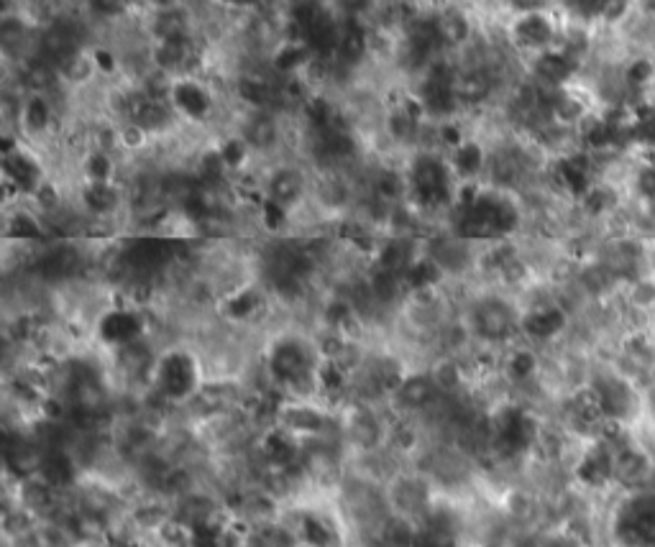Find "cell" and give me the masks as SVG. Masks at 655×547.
Wrapping results in <instances>:
<instances>
[{"label": "cell", "instance_id": "ffe728a7", "mask_svg": "<svg viewBox=\"0 0 655 547\" xmlns=\"http://www.w3.org/2000/svg\"><path fill=\"white\" fill-rule=\"evenodd\" d=\"M487 164V156H484V149L479 144H458L453 149V169H456L461 177H474L479 174Z\"/></svg>", "mask_w": 655, "mask_h": 547}, {"label": "cell", "instance_id": "d4e9b609", "mask_svg": "<svg viewBox=\"0 0 655 547\" xmlns=\"http://www.w3.org/2000/svg\"><path fill=\"white\" fill-rule=\"evenodd\" d=\"M535 371H538V358L530 348H517L507 358V374H510L512 381L533 379Z\"/></svg>", "mask_w": 655, "mask_h": 547}, {"label": "cell", "instance_id": "74e56055", "mask_svg": "<svg viewBox=\"0 0 655 547\" xmlns=\"http://www.w3.org/2000/svg\"><path fill=\"white\" fill-rule=\"evenodd\" d=\"M95 62H98V67H105V72L113 70V57L108 52H98L95 54Z\"/></svg>", "mask_w": 655, "mask_h": 547}, {"label": "cell", "instance_id": "f546056e", "mask_svg": "<svg viewBox=\"0 0 655 547\" xmlns=\"http://www.w3.org/2000/svg\"><path fill=\"white\" fill-rule=\"evenodd\" d=\"M85 169L93 182H108V177H111V172H113L111 156L105 154V151H95V154L87 156Z\"/></svg>", "mask_w": 655, "mask_h": 547}, {"label": "cell", "instance_id": "7402d4cb", "mask_svg": "<svg viewBox=\"0 0 655 547\" xmlns=\"http://www.w3.org/2000/svg\"><path fill=\"white\" fill-rule=\"evenodd\" d=\"M492 90L489 85V77L484 72H466V75H458L456 82V93L458 100H466V103H479L484 100Z\"/></svg>", "mask_w": 655, "mask_h": 547}, {"label": "cell", "instance_id": "30bf717a", "mask_svg": "<svg viewBox=\"0 0 655 547\" xmlns=\"http://www.w3.org/2000/svg\"><path fill=\"white\" fill-rule=\"evenodd\" d=\"M169 98H172L174 108L180 110L182 116L192 118V121L205 118L210 113V108H213V98H210V93L195 80L174 82L172 90H169Z\"/></svg>", "mask_w": 655, "mask_h": 547}, {"label": "cell", "instance_id": "4316f807", "mask_svg": "<svg viewBox=\"0 0 655 547\" xmlns=\"http://www.w3.org/2000/svg\"><path fill=\"white\" fill-rule=\"evenodd\" d=\"M256 310H259V294H256L254 289H244V292L233 294L226 302V312L233 320H246V317L254 315Z\"/></svg>", "mask_w": 655, "mask_h": 547}, {"label": "cell", "instance_id": "7c38bea8", "mask_svg": "<svg viewBox=\"0 0 655 547\" xmlns=\"http://www.w3.org/2000/svg\"><path fill=\"white\" fill-rule=\"evenodd\" d=\"M369 52V31L356 21V16H348L341 26V41H338L336 57L343 64H359Z\"/></svg>", "mask_w": 655, "mask_h": 547}, {"label": "cell", "instance_id": "9c48e42d", "mask_svg": "<svg viewBox=\"0 0 655 547\" xmlns=\"http://www.w3.org/2000/svg\"><path fill=\"white\" fill-rule=\"evenodd\" d=\"M98 335L108 346L126 348L141 340V335H144V320L131 310H111L100 317Z\"/></svg>", "mask_w": 655, "mask_h": 547}, {"label": "cell", "instance_id": "6da1fadb", "mask_svg": "<svg viewBox=\"0 0 655 547\" xmlns=\"http://www.w3.org/2000/svg\"><path fill=\"white\" fill-rule=\"evenodd\" d=\"M517 225H520V210L510 197L499 192H476L474 200L461 205L456 218V231L471 238L507 236Z\"/></svg>", "mask_w": 655, "mask_h": 547}, {"label": "cell", "instance_id": "836d02e7", "mask_svg": "<svg viewBox=\"0 0 655 547\" xmlns=\"http://www.w3.org/2000/svg\"><path fill=\"white\" fill-rule=\"evenodd\" d=\"M11 233H16V236H21V238H36L41 231H39V225H36L34 218H29V215L21 213L13 218Z\"/></svg>", "mask_w": 655, "mask_h": 547}, {"label": "cell", "instance_id": "e575fe53", "mask_svg": "<svg viewBox=\"0 0 655 547\" xmlns=\"http://www.w3.org/2000/svg\"><path fill=\"white\" fill-rule=\"evenodd\" d=\"M510 11H515L517 16L522 13H535V11H545L551 0H502Z\"/></svg>", "mask_w": 655, "mask_h": 547}, {"label": "cell", "instance_id": "83f0119b", "mask_svg": "<svg viewBox=\"0 0 655 547\" xmlns=\"http://www.w3.org/2000/svg\"><path fill=\"white\" fill-rule=\"evenodd\" d=\"M272 93V87L264 80H256V77H246V80L241 82V98L249 105H254V108H267L269 100H272Z\"/></svg>", "mask_w": 655, "mask_h": 547}, {"label": "cell", "instance_id": "d6986e66", "mask_svg": "<svg viewBox=\"0 0 655 547\" xmlns=\"http://www.w3.org/2000/svg\"><path fill=\"white\" fill-rule=\"evenodd\" d=\"M310 57H313V54H310V49L305 47L302 41H287L285 47L277 49L272 64H274V70L287 72V75H290V72L302 70V67L310 62Z\"/></svg>", "mask_w": 655, "mask_h": 547}, {"label": "cell", "instance_id": "8992f818", "mask_svg": "<svg viewBox=\"0 0 655 547\" xmlns=\"http://www.w3.org/2000/svg\"><path fill=\"white\" fill-rule=\"evenodd\" d=\"M471 328L482 340L502 343V340L512 338V333L520 328V320L507 302L484 300L471 312Z\"/></svg>", "mask_w": 655, "mask_h": 547}, {"label": "cell", "instance_id": "d6a6232c", "mask_svg": "<svg viewBox=\"0 0 655 547\" xmlns=\"http://www.w3.org/2000/svg\"><path fill=\"white\" fill-rule=\"evenodd\" d=\"M90 8H93L98 16L113 18V16H121V13L126 11L128 0H90Z\"/></svg>", "mask_w": 655, "mask_h": 547}, {"label": "cell", "instance_id": "9a60e30c", "mask_svg": "<svg viewBox=\"0 0 655 547\" xmlns=\"http://www.w3.org/2000/svg\"><path fill=\"white\" fill-rule=\"evenodd\" d=\"M435 389H438V384H435V379H430V376H410V379L400 381V386H397V397H400V402L405 404V407H425V404L433 399Z\"/></svg>", "mask_w": 655, "mask_h": 547}, {"label": "cell", "instance_id": "52a82bcc", "mask_svg": "<svg viewBox=\"0 0 655 547\" xmlns=\"http://www.w3.org/2000/svg\"><path fill=\"white\" fill-rule=\"evenodd\" d=\"M512 41L525 52H548V49L558 47V26L545 11L522 13L512 21Z\"/></svg>", "mask_w": 655, "mask_h": 547}, {"label": "cell", "instance_id": "e0dca14e", "mask_svg": "<svg viewBox=\"0 0 655 547\" xmlns=\"http://www.w3.org/2000/svg\"><path fill=\"white\" fill-rule=\"evenodd\" d=\"M412 248L410 243L402 241V238H392L389 243H384L382 254H379V269L392 271L397 277H405V271L412 266Z\"/></svg>", "mask_w": 655, "mask_h": 547}, {"label": "cell", "instance_id": "8d00e7d4", "mask_svg": "<svg viewBox=\"0 0 655 547\" xmlns=\"http://www.w3.org/2000/svg\"><path fill=\"white\" fill-rule=\"evenodd\" d=\"M333 3H336L346 16H356V13H361L366 6H369L371 0H333Z\"/></svg>", "mask_w": 655, "mask_h": 547}, {"label": "cell", "instance_id": "7a4b0ae2", "mask_svg": "<svg viewBox=\"0 0 655 547\" xmlns=\"http://www.w3.org/2000/svg\"><path fill=\"white\" fill-rule=\"evenodd\" d=\"M269 376L277 384L287 386L292 392H305L318 381V366H315V356L308 348V343H302L297 338H282L274 343L267 358Z\"/></svg>", "mask_w": 655, "mask_h": 547}, {"label": "cell", "instance_id": "cb8c5ba5", "mask_svg": "<svg viewBox=\"0 0 655 547\" xmlns=\"http://www.w3.org/2000/svg\"><path fill=\"white\" fill-rule=\"evenodd\" d=\"M441 277V266L435 264L433 259H415L410 269L405 271V284L412 289H425Z\"/></svg>", "mask_w": 655, "mask_h": 547}, {"label": "cell", "instance_id": "5b68a950", "mask_svg": "<svg viewBox=\"0 0 655 547\" xmlns=\"http://www.w3.org/2000/svg\"><path fill=\"white\" fill-rule=\"evenodd\" d=\"M458 75L453 72L451 64L433 62L425 75L423 90H420V103L433 116H446L456 108L458 93H456Z\"/></svg>", "mask_w": 655, "mask_h": 547}, {"label": "cell", "instance_id": "277c9868", "mask_svg": "<svg viewBox=\"0 0 655 547\" xmlns=\"http://www.w3.org/2000/svg\"><path fill=\"white\" fill-rule=\"evenodd\" d=\"M154 384H157V392L172 402L192 397L200 384L198 363L185 351L164 353L154 366Z\"/></svg>", "mask_w": 655, "mask_h": 547}, {"label": "cell", "instance_id": "2e32d148", "mask_svg": "<svg viewBox=\"0 0 655 547\" xmlns=\"http://www.w3.org/2000/svg\"><path fill=\"white\" fill-rule=\"evenodd\" d=\"M302 192V177L295 169H279L269 179V200L279 202V205H290L300 197Z\"/></svg>", "mask_w": 655, "mask_h": 547}, {"label": "cell", "instance_id": "44dd1931", "mask_svg": "<svg viewBox=\"0 0 655 547\" xmlns=\"http://www.w3.org/2000/svg\"><path fill=\"white\" fill-rule=\"evenodd\" d=\"M82 202H85V208L90 210V213H111L118 205V192L113 190L108 182H93V185H87L85 192H82Z\"/></svg>", "mask_w": 655, "mask_h": 547}, {"label": "cell", "instance_id": "ba28073f", "mask_svg": "<svg viewBox=\"0 0 655 547\" xmlns=\"http://www.w3.org/2000/svg\"><path fill=\"white\" fill-rule=\"evenodd\" d=\"M566 328H569V312L563 310L558 302H540V305L530 307L520 317L522 333L528 335L530 340H538V343H548V340L558 338Z\"/></svg>", "mask_w": 655, "mask_h": 547}, {"label": "cell", "instance_id": "d590c367", "mask_svg": "<svg viewBox=\"0 0 655 547\" xmlns=\"http://www.w3.org/2000/svg\"><path fill=\"white\" fill-rule=\"evenodd\" d=\"M285 210H287L285 205H279V202H274V200H267L264 202V223H267L269 228H279V225L287 220Z\"/></svg>", "mask_w": 655, "mask_h": 547}, {"label": "cell", "instance_id": "603a6c76", "mask_svg": "<svg viewBox=\"0 0 655 547\" xmlns=\"http://www.w3.org/2000/svg\"><path fill=\"white\" fill-rule=\"evenodd\" d=\"M274 139H277V126H274V121L269 116H254L249 123H246V131H244V141L249 146H256V149H267V146L274 144Z\"/></svg>", "mask_w": 655, "mask_h": 547}, {"label": "cell", "instance_id": "484cf974", "mask_svg": "<svg viewBox=\"0 0 655 547\" xmlns=\"http://www.w3.org/2000/svg\"><path fill=\"white\" fill-rule=\"evenodd\" d=\"M49 118H52V110H49V103L41 95L31 98L24 108V126L29 128L31 133H39L49 126Z\"/></svg>", "mask_w": 655, "mask_h": 547}, {"label": "cell", "instance_id": "ac0fdd59", "mask_svg": "<svg viewBox=\"0 0 655 547\" xmlns=\"http://www.w3.org/2000/svg\"><path fill=\"white\" fill-rule=\"evenodd\" d=\"M438 26H441V36L443 41H446V47L448 44H451V47H458V44L469 41L471 36L469 18H466L461 11H456V8L443 11L441 16H438Z\"/></svg>", "mask_w": 655, "mask_h": 547}, {"label": "cell", "instance_id": "f1b7e54d", "mask_svg": "<svg viewBox=\"0 0 655 547\" xmlns=\"http://www.w3.org/2000/svg\"><path fill=\"white\" fill-rule=\"evenodd\" d=\"M226 162H223L221 151H208V154L200 159V177L208 182V185H218L226 174Z\"/></svg>", "mask_w": 655, "mask_h": 547}, {"label": "cell", "instance_id": "f35d334b", "mask_svg": "<svg viewBox=\"0 0 655 547\" xmlns=\"http://www.w3.org/2000/svg\"><path fill=\"white\" fill-rule=\"evenodd\" d=\"M226 6H233V8H251L256 6V3H261V0H223Z\"/></svg>", "mask_w": 655, "mask_h": 547}, {"label": "cell", "instance_id": "5bb4252c", "mask_svg": "<svg viewBox=\"0 0 655 547\" xmlns=\"http://www.w3.org/2000/svg\"><path fill=\"white\" fill-rule=\"evenodd\" d=\"M192 59L190 39L185 41H159L154 49V64L162 72H180L185 70Z\"/></svg>", "mask_w": 655, "mask_h": 547}, {"label": "cell", "instance_id": "ab89813d", "mask_svg": "<svg viewBox=\"0 0 655 547\" xmlns=\"http://www.w3.org/2000/svg\"><path fill=\"white\" fill-rule=\"evenodd\" d=\"M151 3H154L159 11H164V8H174V3H177V0H151Z\"/></svg>", "mask_w": 655, "mask_h": 547}, {"label": "cell", "instance_id": "4dcf8cb0", "mask_svg": "<svg viewBox=\"0 0 655 547\" xmlns=\"http://www.w3.org/2000/svg\"><path fill=\"white\" fill-rule=\"evenodd\" d=\"M246 146L249 144H246L244 139H228L226 144L221 146V156H223V162H226L228 169H236L244 164Z\"/></svg>", "mask_w": 655, "mask_h": 547}, {"label": "cell", "instance_id": "1f68e13d", "mask_svg": "<svg viewBox=\"0 0 655 547\" xmlns=\"http://www.w3.org/2000/svg\"><path fill=\"white\" fill-rule=\"evenodd\" d=\"M538 547H584V542L576 532H551L543 537Z\"/></svg>", "mask_w": 655, "mask_h": 547}, {"label": "cell", "instance_id": "8fae6325", "mask_svg": "<svg viewBox=\"0 0 655 547\" xmlns=\"http://www.w3.org/2000/svg\"><path fill=\"white\" fill-rule=\"evenodd\" d=\"M3 169H6V177L11 179L21 192H36L41 185V177H44L39 162H36L31 154H26L24 149L6 151V156H3Z\"/></svg>", "mask_w": 655, "mask_h": 547}, {"label": "cell", "instance_id": "4fadbf2b", "mask_svg": "<svg viewBox=\"0 0 655 547\" xmlns=\"http://www.w3.org/2000/svg\"><path fill=\"white\" fill-rule=\"evenodd\" d=\"M154 34H157L159 41H185L190 39V18L182 8H164V11H157L154 16V24H151Z\"/></svg>", "mask_w": 655, "mask_h": 547}, {"label": "cell", "instance_id": "3957f363", "mask_svg": "<svg viewBox=\"0 0 655 547\" xmlns=\"http://www.w3.org/2000/svg\"><path fill=\"white\" fill-rule=\"evenodd\" d=\"M407 182H410V192L415 195V200L425 208H441L453 197L451 169L441 156L435 154L418 156L412 162Z\"/></svg>", "mask_w": 655, "mask_h": 547}]
</instances>
